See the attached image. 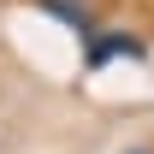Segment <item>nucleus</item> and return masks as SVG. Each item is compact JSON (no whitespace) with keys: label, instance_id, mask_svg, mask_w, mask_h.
Segmentation results:
<instances>
[{"label":"nucleus","instance_id":"obj_1","mask_svg":"<svg viewBox=\"0 0 154 154\" xmlns=\"http://www.w3.org/2000/svg\"><path fill=\"white\" fill-rule=\"evenodd\" d=\"M142 36H125V30H95L83 42V71H107L113 59H142Z\"/></svg>","mask_w":154,"mask_h":154},{"label":"nucleus","instance_id":"obj_2","mask_svg":"<svg viewBox=\"0 0 154 154\" xmlns=\"http://www.w3.org/2000/svg\"><path fill=\"white\" fill-rule=\"evenodd\" d=\"M131 154H154V148H131Z\"/></svg>","mask_w":154,"mask_h":154}]
</instances>
